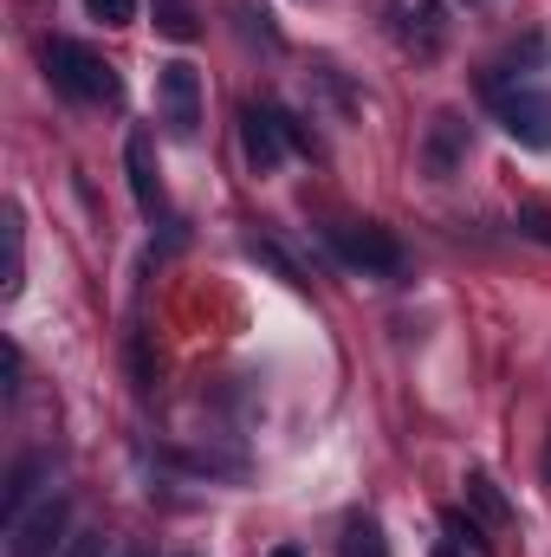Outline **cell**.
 <instances>
[{
  "instance_id": "cell-17",
  "label": "cell",
  "mask_w": 551,
  "mask_h": 557,
  "mask_svg": "<svg viewBox=\"0 0 551 557\" xmlns=\"http://www.w3.org/2000/svg\"><path fill=\"white\" fill-rule=\"evenodd\" d=\"M65 557H105V539L98 532H78V539H65Z\"/></svg>"
},
{
  "instance_id": "cell-7",
  "label": "cell",
  "mask_w": 551,
  "mask_h": 557,
  "mask_svg": "<svg viewBox=\"0 0 551 557\" xmlns=\"http://www.w3.org/2000/svg\"><path fill=\"white\" fill-rule=\"evenodd\" d=\"M467 149H474V124H461L454 111H441V117L428 124V143H421V169H428L434 182H448V175L467 162Z\"/></svg>"
},
{
  "instance_id": "cell-5",
  "label": "cell",
  "mask_w": 551,
  "mask_h": 557,
  "mask_svg": "<svg viewBox=\"0 0 551 557\" xmlns=\"http://www.w3.org/2000/svg\"><path fill=\"white\" fill-rule=\"evenodd\" d=\"M241 149H247L254 175H273L279 156L292 149V117L273 111V104H247V111H241Z\"/></svg>"
},
{
  "instance_id": "cell-21",
  "label": "cell",
  "mask_w": 551,
  "mask_h": 557,
  "mask_svg": "<svg viewBox=\"0 0 551 557\" xmlns=\"http://www.w3.org/2000/svg\"><path fill=\"white\" fill-rule=\"evenodd\" d=\"M124 557H137V552H124Z\"/></svg>"
},
{
  "instance_id": "cell-2",
  "label": "cell",
  "mask_w": 551,
  "mask_h": 557,
  "mask_svg": "<svg viewBox=\"0 0 551 557\" xmlns=\"http://www.w3.org/2000/svg\"><path fill=\"white\" fill-rule=\"evenodd\" d=\"M487 104H493V124L519 149H551V91L526 78H487Z\"/></svg>"
},
{
  "instance_id": "cell-11",
  "label": "cell",
  "mask_w": 551,
  "mask_h": 557,
  "mask_svg": "<svg viewBox=\"0 0 551 557\" xmlns=\"http://www.w3.org/2000/svg\"><path fill=\"white\" fill-rule=\"evenodd\" d=\"M156 33L175 39V46H188V39H201V20H195L188 0H156Z\"/></svg>"
},
{
  "instance_id": "cell-13",
  "label": "cell",
  "mask_w": 551,
  "mask_h": 557,
  "mask_svg": "<svg viewBox=\"0 0 551 557\" xmlns=\"http://www.w3.org/2000/svg\"><path fill=\"white\" fill-rule=\"evenodd\" d=\"M247 253H254V260H267V267H273V273L285 278V285H298V292L311 285V278L298 273V267H292V260H285V253H279V247H273V240H267V234H254V240H247Z\"/></svg>"
},
{
  "instance_id": "cell-9",
  "label": "cell",
  "mask_w": 551,
  "mask_h": 557,
  "mask_svg": "<svg viewBox=\"0 0 551 557\" xmlns=\"http://www.w3.org/2000/svg\"><path fill=\"white\" fill-rule=\"evenodd\" d=\"M33 486H39V460H20V467L7 473V493H0V525H7V532L26 519V499H33Z\"/></svg>"
},
{
  "instance_id": "cell-4",
  "label": "cell",
  "mask_w": 551,
  "mask_h": 557,
  "mask_svg": "<svg viewBox=\"0 0 551 557\" xmlns=\"http://www.w3.org/2000/svg\"><path fill=\"white\" fill-rule=\"evenodd\" d=\"M331 247H338V260L357 267V273H383V278L403 273V240H396L390 227H377V221H364V227H331Z\"/></svg>"
},
{
  "instance_id": "cell-6",
  "label": "cell",
  "mask_w": 551,
  "mask_h": 557,
  "mask_svg": "<svg viewBox=\"0 0 551 557\" xmlns=\"http://www.w3.org/2000/svg\"><path fill=\"white\" fill-rule=\"evenodd\" d=\"M65 525H72V499H65V493L39 499V506L7 532V557H52V545L65 539Z\"/></svg>"
},
{
  "instance_id": "cell-20",
  "label": "cell",
  "mask_w": 551,
  "mask_h": 557,
  "mask_svg": "<svg viewBox=\"0 0 551 557\" xmlns=\"http://www.w3.org/2000/svg\"><path fill=\"white\" fill-rule=\"evenodd\" d=\"M546 480H551V447H546Z\"/></svg>"
},
{
  "instance_id": "cell-18",
  "label": "cell",
  "mask_w": 551,
  "mask_h": 557,
  "mask_svg": "<svg viewBox=\"0 0 551 557\" xmlns=\"http://www.w3.org/2000/svg\"><path fill=\"white\" fill-rule=\"evenodd\" d=\"M434 557H461V545H454V539H448V545H434Z\"/></svg>"
},
{
  "instance_id": "cell-14",
  "label": "cell",
  "mask_w": 551,
  "mask_h": 557,
  "mask_svg": "<svg viewBox=\"0 0 551 557\" xmlns=\"http://www.w3.org/2000/svg\"><path fill=\"white\" fill-rule=\"evenodd\" d=\"M448 539H454V545H474L480 557L493 552V539H487V525H480V519H467V512H448Z\"/></svg>"
},
{
  "instance_id": "cell-16",
  "label": "cell",
  "mask_w": 551,
  "mask_h": 557,
  "mask_svg": "<svg viewBox=\"0 0 551 557\" xmlns=\"http://www.w3.org/2000/svg\"><path fill=\"white\" fill-rule=\"evenodd\" d=\"M526 240H539V247H551V214L546 208H519V221H513Z\"/></svg>"
},
{
  "instance_id": "cell-1",
  "label": "cell",
  "mask_w": 551,
  "mask_h": 557,
  "mask_svg": "<svg viewBox=\"0 0 551 557\" xmlns=\"http://www.w3.org/2000/svg\"><path fill=\"white\" fill-rule=\"evenodd\" d=\"M46 78L78 98V104H118L124 98V78L105 52H91L85 39H46Z\"/></svg>"
},
{
  "instance_id": "cell-8",
  "label": "cell",
  "mask_w": 551,
  "mask_h": 557,
  "mask_svg": "<svg viewBox=\"0 0 551 557\" xmlns=\"http://www.w3.org/2000/svg\"><path fill=\"white\" fill-rule=\"evenodd\" d=\"M124 169H131V195H137L143 214H162V175H156V143H149V131H131Z\"/></svg>"
},
{
  "instance_id": "cell-19",
  "label": "cell",
  "mask_w": 551,
  "mask_h": 557,
  "mask_svg": "<svg viewBox=\"0 0 551 557\" xmlns=\"http://www.w3.org/2000/svg\"><path fill=\"white\" fill-rule=\"evenodd\" d=\"M273 557H305V552H298V545H279V552Z\"/></svg>"
},
{
  "instance_id": "cell-12",
  "label": "cell",
  "mask_w": 551,
  "mask_h": 557,
  "mask_svg": "<svg viewBox=\"0 0 551 557\" xmlns=\"http://www.w3.org/2000/svg\"><path fill=\"white\" fill-rule=\"evenodd\" d=\"M338 557H390V539L377 519H351L344 539H338Z\"/></svg>"
},
{
  "instance_id": "cell-3",
  "label": "cell",
  "mask_w": 551,
  "mask_h": 557,
  "mask_svg": "<svg viewBox=\"0 0 551 557\" xmlns=\"http://www.w3.org/2000/svg\"><path fill=\"white\" fill-rule=\"evenodd\" d=\"M156 104H162V124H169V137H195L201 131V72L188 65V59H169V65H156Z\"/></svg>"
},
{
  "instance_id": "cell-15",
  "label": "cell",
  "mask_w": 551,
  "mask_h": 557,
  "mask_svg": "<svg viewBox=\"0 0 551 557\" xmlns=\"http://www.w3.org/2000/svg\"><path fill=\"white\" fill-rule=\"evenodd\" d=\"M85 13H91L98 26H131V20H137V0H85Z\"/></svg>"
},
{
  "instance_id": "cell-10",
  "label": "cell",
  "mask_w": 551,
  "mask_h": 557,
  "mask_svg": "<svg viewBox=\"0 0 551 557\" xmlns=\"http://www.w3.org/2000/svg\"><path fill=\"white\" fill-rule=\"evenodd\" d=\"M467 506H474V512H480V525H493V532H500V525L513 519L506 493H500V486H493L487 473H467Z\"/></svg>"
}]
</instances>
